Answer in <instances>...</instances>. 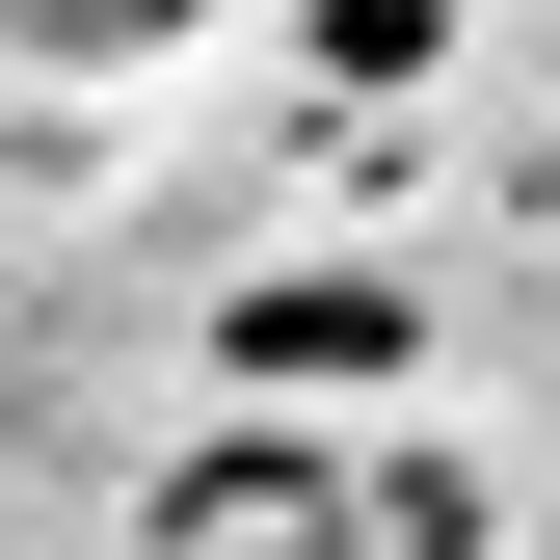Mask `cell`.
<instances>
[{"mask_svg":"<svg viewBox=\"0 0 560 560\" xmlns=\"http://www.w3.org/2000/svg\"><path fill=\"white\" fill-rule=\"evenodd\" d=\"M0 27H27V54H161L187 0H0Z\"/></svg>","mask_w":560,"mask_h":560,"instance_id":"6da1fadb","label":"cell"}]
</instances>
